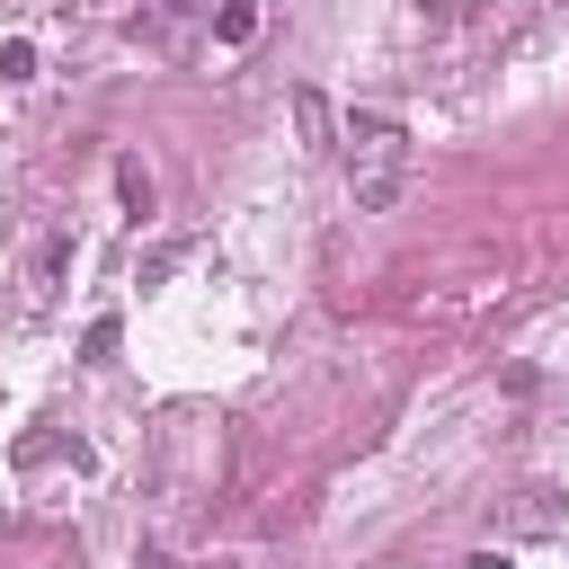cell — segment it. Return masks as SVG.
<instances>
[{
    "label": "cell",
    "mask_w": 569,
    "mask_h": 569,
    "mask_svg": "<svg viewBox=\"0 0 569 569\" xmlns=\"http://www.w3.org/2000/svg\"><path fill=\"white\" fill-rule=\"evenodd\" d=\"M338 151H347V178H356V213H391L400 187H409V124L400 116H347Z\"/></svg>",
    "instance_id": "obj_1"
},
{
    "label": "cell",
    "mask_w": 569,
    "mask_h": 569,
    "mask_svg": "<svg viewBox=\"0 0 569 569\" xmlns=\"http://www.w3.org/2000/svg\"><path fill=\"white\" fill-rule=\"evenodd\" d=\"M293 124H302V142H311V151H338V133H347V124L329 116V98H320V89H293Z\"/></svg>",
    "instance_id": "obj_2"
},
{
    "label": "cell",
    "mask_w": 569,
    "mask_h": 569,
    "mask_svg": "<svg viewBox=\"0 0 569 569\" xmlns=\"http://www.w3.org/2000/svg\"><path fill=\"white\" fill-rule=\"evenodd\" d=\"M116 196H124V213H133V222H151V204H160V196H151V169H142V160H116Z\"/></svg>",
    "instance_id": "obj_3"
},
{
    "label": "cell",
    "mask_w": 569,
    "mask_h": 569,
    "mask_svg": "<svg viewBox=\"0 0 569 569\" xmlns=\"http://www.w3.org/2000/svg\"><path fill=\"white\" fill-rule=\"evenodd\" d=\"M258 36V0H222L213 9V44H249Z\"/></svg>",
    "instance_id": "obj_4"
},
{
    "label": "cell",
    "mask_w": 569,
    "mask_h": 569,
    "mask_svg": "<svg viewBox=\"0 0 569 569\" xmlns=\"http://www.w3.org/2000/svg\"><path fill=\"white\" fill-rule=\"evenodd\" d=\"M116 338H124V329H116V311H98V320L80 329V356H89V365H107V356H116Z\"/></svg>",
    "instance_id": "obj_5"
},
{
    "label": "cell",
    "mask_w": 569,
    "mask_h": 569,
    "mask_svg": "<svg viewBox=\"0 0 569 569\" xmlns=\"http://www.w3.org/2000/svg\"><path fill=\"white\" fill-rule=\"evenodd\" d=\"M516 516H525V533H551V525H560V489H525Z\"/></svg>",
    "instance_id": "obj_6"
},
{
    "label": "cell",
    "mask_w": 569,
    "mask_h": 569,
    "mask_svg": "<svg viewBox=\"0 0 569 569\" xmlns=\"http://www.w3.org/2000/svg\"><path fill=\"white\" fill-rule=\"evenodd\" d=\"M0 80H36V44H27V36L0 44Z\"/></svg>",
    "instance_id": "obj_7"
},
{
    "label": "cell",
    "mask_w": 569,
    "mask_h": 569,
    "mask_svg": "<svg viewBox=\"0 0 569 569\" xmlns=\"http://www.w3.org/2000/svg\"><path fill=\"white\" fill-rule=\"evenodd\" d=\"M62 267H71V240H62V231H53V240H44V249H36V284H53V276H62Z\"/></svg>",
    "instance_id": "obj_8"
},
{
    "label": "cell",
    "mask_w": 569,
    "mask_h": 569,
    "mask_svg": "<svg viewBox=\"0 0 569 569\" xmlns=\"http://www.w3.org/2000/svg\"><path fill=\"white\" fill-rule=\"evenodd\" d=\"M133 569H187V560H169V551H142V560H133Z\"/></svg>",
    "instance_id": "obj_9"
},
{
    "label": "cell",
    "mask_w": 569,
    "mask_h": 569,
    "mask_svg": "<svg viewBox=\"0 0 569 569\" xmlns=\"http://www.w3.org/2000/svg\"><path fill=\"white\" fill-rule=\"evenodd\" d=\"M471 569H516V560H507V551H480V560H471Z\"/></svg>",
    "instance_id": "obj_10"
},
{
    "label": "cell",
    "mask_w": 569,
    "mask_h": 569,
    "mask_svg": "<svg viewBox=\"0 0 569 569\" xmlns=\"http://www.w3.org/2000/svg\"><path fill=\"white\" fill-rule=\"evenodd\" d=\"M462 9H471V0H436V18H462Z\"/></svg>",
    "instance_id": "obj_11"
}]
</instances>
